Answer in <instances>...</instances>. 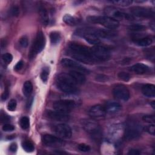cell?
Instances as JSON below:
<instances>
[{"label":"cell","mask_w":155,"mask_h":155,"mask_svg":"<svg viewBox=\"0 0 155 155\" xmlns=\"http://www.w3.org/2000/svg\"><path fill=\"white\" fill-rule=\"evenodd\" d=\"M68 51L71 56L76 60L85 64H93L95 62L91 48L78 43H71L68 45Z\"/></svg>","instance_id":"6da1fadb"},{"label":"cell","mask_w":155,"mask_h":155,"mask_svg":"<svg viewBox=\"0 0 155 155\" xmlns=\"http://www.w3.org/2000/svg\"><path fill=\"white\" fill-rule=\"evenodd\" d=\"M76 84L68 74L61 73L56 78L58 88L67 94H76L78 92Z\"/></svg>","instance_id":"7a4b0ae2"},{"label":"cell","mask_w":155,"mask_h":155,"mask_svg":"<svg viewBox=\"0 0 155 155\" xmlns=\"http://www.w3.org/2000/svg\"><path fill=\"white\" fill-rule=\"evenodd\" d=\"M87 20L90 22L100 24L110 30L116 28L119 25V22L118 21L107 16H88L87 18Z\"/></svg>","instance_id":"3957f363"},{"label":"cell","mask_w":155,"mask_h":155,"mask_svg":"<svg viewBox=\"0 0 155 155\" xmlns=\"http://www.w3.org/2000/svg\"><path fill=\"white\" fill-rule=\"evenodd\" d=\"M82 125L84 129L95 140H98L101 137L102 132L101 127L95 120L92 119L83 120Z\"/></svg>","instance_id":"277c9868"},{"label":"cell","mask_w":155,"mask_h":155,"mask_svg":"<svg viewBox=\"0 0 155 155\" xmlns=\"http://www.w3.org/2000/svg\"><path fill=\"white\" fill-rule=\"evenodd\" d=\"M45 45V38L44 33L39 31L36 36L34 42L31 48L30 52V58L31 59L35 58L36 54L39 53L42 51Z\"/></svg>","instance_id":"5b68a950"},{"label":"cell","mask_w":155,"mask_h":155,"mask_svg":"<svg viewBox=\"0 0 155 155\" xmlns=\"http://www.w3.org/2000/svg\"><path fill=\"white\" fill-rule=\"evenodd\" d=\"M91 53L95 61H105L108 60L110 57V50L101 45H95L91 48Z\"/></svg>","instance_id":"8992f818"},{"label":"cell","mask_w":155,"mask_h":155,"mask_svg":"<svg viewBox=\"0 0 155 155\" xmlns=\"http://www.w3.org/2000/svg\"><path fill=\"white\" fill-rule=\"evenodd\" d=\"M53 106L55 110L68 114L76 107V103L71 99H62L56 101Z\"/></svg>","instance_id":"52a82bcc"},{"label":"cell","mask_w":155,"mask_h":155,"mask_svg":"<svg viewBox=\"0 0 155 155\" xmlns=\"http://www.w3.org/2000/svg\"><path fill=\"white\" fill-rule=\"evenodd\" d=\"M105 13L106 16H109L113 19L117 21V19H125L127 20H132L134 19L133 16L129 15L121 10L113 7H107L105 9Z\"/></svg>","instance_id":"ba28073f"},{"label":"cell","mask_w":155,"mask_h":155,"mask_svg":"<svg viewBox=\"0 0 155 155\" xmlns=\"http://www.w3.org/2000/svg\"><path fill=\"white\" fill-rule=\"evenodd\" d=\"M140 134V125L136 122H130L126 126L124 136L127 140H133L137 138Z\"/></svg>","instance_id":"9c48e42d"},{"label":"cell","mask_w":155,"mask_h":155,"mask_svg":"<svg viewBox=\"0 0 155 155\" xmlns=\"http://www.w3.org/2000/svg\"><path fill=\"white\" fill-rule=\"evenodd\" d=\"M42 142L45 146L50 147H59L64 145V142L61 138L49 134L42 136Z\"/></svg>","instance_id":"30bf717a"},{"label":"cell","mask_w":155,"mask_h":155,"mask_svg":"<svg viewBox=\"0 0 155 155\" xmlns=\"http://www.w3.org/2000/svg\"><path fill=\"white\" fill-rule=\"evenodd\" d=\"M130 11L133 15L140 18H150L154 15V11L151 8L141 6L133 7L130 8Z\"/></svg>","instance_id":"8fae6325"},{"label":"cell","mask_w":155,"mask_h":155,"mask_svg":"<svg viewBox=\"0 0 155 155\" xmlns=\"http://www.w3.org/2000/svg\"><path fill=\"white\" fill-rule=\"evenodd\" d=\"M113 94L115 98L124 101H128L130 96L128 89L122 84L115 86L113 90Z\"/></svg>","instance_id":"7c38bea8"},{"label":"cell","mask_w":155,"mask_h":155,"mask_svg":"<svg viewBox=\"0 0 155 155\" xmlns=\"http://www.w3.org/2000/svg\"><path fill=\"white\" fill-rule=\"evenodd\" d=\"M61 64L63 66L70 68L73 71H77L82 72V73H88L89 72L88 70L85 68L81 64H79L78 62L68 58H64L61 60Z\"/></svg>","instance_id":"4fadbf2b"},{"label":"cell","mask_w":155,"mask_h":155,"mask_svg":"<svg viewBox=\"0 0 155 155\" xmlns=\"http://www.w3.org/2000/svg\"><path fill=\"white\" fill-rule=\"evenodd\" d=\"M54 131L58 136L65 139H69L72 135L71 128L68 125L64 123L55 125L54 127Z\"/></svg>","instance_id":"5bb4252c"},{"label":"cell","mask_w":155,"mask_h":155,"mask_svg":"<svg viewBox=\"0 0 155 155\" xmlns=\"http://www.w3.org/2000/svg\"><path fill=\"white\" fill-rule=\"evenodd\" d=\"M107 113L105 108L101 105H95L92 106L89 111L88 114L92 117L99 118L104 117Z\"/></svg>","instance_id":"9a60e30c"},{"label":"cell","mask_w":155,"mask_h":155,"mask_svg":"<svg viewBox=\"0 0 155 155\" xmlns=\"http://www.w3.org/2000/svg\"><path fill=\"white\" fill-rule=\"evenodd\" d=\"M47 116L49 118L55 120L56 121L60 122H65L69 119V116L68 114L64 113L54 110V111H47Z\"/></svg>","instance_id":"2e32d148"},{"label":"cell","mask_w":155,"mask_h":155,"mask_svg":"<svg viewBox=\"0 0 155 155\" xmlns=\"http://www.w3.org/2000/svg\"><path fill=\"white\" fill-rule=\"evenodd\" d=\"M130 70L138 74H142L150 71V67L142 63H137L130 67Z\"/></svg>","instance_id":"e0dca14e"},{"label":"cell","mask_w":155,"mask_h":155,"mask_svg":"<svg viewBox=\"0 0 155 155\" xmlns=\"http://www.w3.org/2000/svg\"><path fill=\"white\" fill-rule=\"evenodd\" d=\"M68 74L77 84H82L85 82V76L82 72L71 70Z\"/></svg>","instance_id":"ac0fdd59"},{"label":"cell","mask_w":155,"mask_h":155,"mask_svg":"<svg viewBox=\"0 0 155 155\" xmlns=\"http://www.w3.org/2000/svg\"><path fill=\"white\" fill-rule=\"evenodd\" d=\"M142 94L148 97H154L155 96V86L153 84H147L142 87Z\"/></svg>","instance_id":"d6986e66"},{"label":"cell","mask_w":155,"mask_h":155,"mask_svg":"<svg viewBox=\"0 0 155 155\" xmlns=\"http://www.w3.org/2000/svg\"><path fill=\"white\" fill-rule=\"evenodd\" d=\"M107 113H109L111 114L118 113L122 109V105L116 102H109L107 104L105 107Z\"/></svg>","instance_id":"ffe728a7"},{"label":"cell","mask_w":155,"mask_h":155,"mask_svg":"<svg viewBox=\"0 0 155 155\" xmlns=\"http://www.w3.org/2000/svg\"><path fill=\"white\" fill-rule=\"evenodd\" d=\"M134 43L140 47H147L150 45L153 42V39L150 37H143L140 38H136L134 41Z\"/></svg>","instance_id":"44dd1931"},{"label":"cell","mask_w":155,"mask_h":155,"mask_svg":"<svg viewBox=\"0 0 155 155\" xmlns=\"http://www.w3.org/2000/svg\"><path fill=\"white\" fill-rule=\"evenodd\" d=\"M39 15H40L41 20L42 24L45 25L48 24L49 21H50L49 15H48V13L45 8L42 7L39 8Z\"/></svg>","instance_id":"7402d4cb"},{"label":"cell","mask_w":155,"mask_h":155,"mask_svg":"<svg viewBox=\"0 0 155 155\" xmlns=\"http://www.w3.org/2000/svg\"><path fill=\"white\" fill-rule=\"evenodd\" d=\"M33 91V85L30 81L24 82L22 87V93L25 97H29Z\"/></svg>","instance_id":"603a6c76"},{"label":"cell","mask_w":155,"mask_h":155,"mask_svg":"<svg viewBox=\"0 0 155 155\" xmlns=\"http://www.w3.org/2000/svg\"><path fill=\"white\" fill-rule=\"evenodd\" d=\"M64 22L69 25H74L77 23L76 19L70 15L66 14L63 17Z\"/></svg>","instance_id":"cb8c5ba5"},{"label":"cell","mask_w":155,"mask_h":155,"mask_svg":"<svg viewBox=\"0 0 155 155\" xmlns=\"http://www.w3.org/2000/svg\"><path fill=\"white\" fill-rule=\"evenodd\" d=\"M50 39L51 44H56L61 40V35L58 31H53L50 35Z\"/></svg>","instance_id":"d4e9b609"},{"label":"cell","mask_w":155,"mask_h":155,"mask_svg":"<svg viewBox=\"0 0 155 155\" xmlns=\"http://www.w3.org/2000/svg\"><path fill=\"white\" fill-rule=\"evenodd\" d=\"M22 147L27 152H32L35 149L33 144L29 140L24 141L22 143Z\"/></svg>","instance_id":"484cf974"},{"label":"cell","mask_w":155,"mask_h":155,"mask_svg":"<svg viewBox=\"0 0 155 155\" xmlns=\"http://www.w3.org/2000/svg\"><path fill=\"white\" fill-rule=\"evenodd\" d=\"M19 124L23 130H27L29 128L30 126V120L28 117L26 116L22 117L19 120Z\"/></svg>","instance_id":"4316f807"},{"label":"cell","mask_w":155,"mask_h":155,"mask_svg":"<svg viewBox=\"0 0 155 155\" xmlns=\"http://www.w3.org/2000/svg\"><path fill=\"white\" fill-rule=\"evenodd\" d=\"M128 28L131 30V31H142L144 30L146 27L145 26L142 25V24H132L131 25L129 26Z\"/></svg>","instance_id":"83f0119b"},{"label":"cell","mask_w":155,"mask_h":155,"mask_svg":"<svg viewBox=\"0 0 155 155\" xmlns=\"http://www.w3.org/2000/svg\"><path fill=\"white\" fill-rule=\"evenodd\" d=\"M111 2L122 7H125L130 5L133 2V1L131 0H115L111 1Z\"/></svg>","instance_id":"f1b7e54d"},{"label":"cell","mask_w":155,"mask_h":155,"mask_svg":"<svg viewBox=\"0 0 155 155\" xmlns=\"http://www.w3.org/2000/svg\"><path fill=\"white\" fill-rule=\"evenodd\" d=\"M48 75H49V68L48 67L43 68L41 73V78L44 82H46L47 81Z\"/></svg>","instance_id":"f546056e"},{"label":"cell","mask_w":155,"mask_h":155,"mask_svg":"<svg viewBox=\"0 0 155 155\" xmlns=\"http://www.w3.org/2000/svg\"><path fill=\"white\" fill-rule=\"evenodd\" d=\"M117 76L120 80H122V81H125V82L128 81L130 79V74L128 73H126V72H124V71L119 72L117 74Z\"/></svg>","instance_id":"4dcf8cb0"},{"label":"cell","mask_w":155,"mask_h":155,"mask_svg":"<svg viewBox=\"0 0 155 155\" xmlns=\"http://www.w3.org/2000/svg\"><path fill=\"white\" fill-rule=\"evenodd\" d=\"M16 105H17V103L16 100L15 99H11L7 104V109L8 111H13L16 110Z\"/></svg>","instance_id":"1f68e13d"},{"label":"cell","mask_w":155,"mask_h":155,"mask_svg":"<svg viewBox=\"0 0 155 155\" xmlns=\"http://www.w3.org/2000/svg\"><path fill=\"white\" fill-rule=\"evenodd\" d=\"M143 130L147 132L148 133H149L150 134H151L153 136L154 135L155 133V127H154V124H151L150 125H147V126H145L143 128Z\"/></svg>","instance_id":"d6a6232c"},{"label":"cell","mask_w":155,"mask_h":155,"mask_svg":"<svg viewBox=\"0 0 155 155\" xmlns=\"http://www.w3.org/2000/svg\"><path fill=\"white\" fill-rule=\"evenodd\" d=\"M2 60L5 62L9 64L12 62V61L13 59V56L12 54L9 53H6L2 55Z\"/></svg>","instance_id":"836d02e7"},{"label":"cell","mask_w":155,"mask_h":155,"mask_svg":"<svg viewBox=\"0 0 155 155\" xmlns=\"http://www.w3.org/2000/svg\"><path fill=\"white\" fill-rule=\"evenodd\" d=\"M142 119L143 121L147 122V123H150V124H154V117L153 115H145L144 116H143Z\"/></svg>","instance_id":"e575fe53"},{"label":"cell","mask_w":155,"mask_h":155,"mask_svg":"<svg viewBox=\"0 0 155 155\" xmlns=\"http://www.w3.org/2000/svg\"><path fill=\"white\" fill-rule=\"evenodd\" d=\"M78 149L82 152H87L90 150V147L89 145L85 143H81L78 145Z\"/></svg>","instance_id":"d590c367"},{"label":"cell","mask_w":155,"mask_h":155,"mask_svg":"<svg viewBox=\"0 0 155 155\" xmlns=\"http://www.w3.org/2000/svg\"><path fill=\"white\" fill-rule=\"evenodd\" d=\"M19 44L21 47H22L24 48L27 47L28 44V41L27 38L26 36H23V37L19 39Z\"/></svg>","instance_id":"8d00e7d4"},{"label":"cell","mask_w":155,"mask_h":155,"mask_svg":"<svg viewBox=\"0 0 155 155\" xmlns=\"http://www.w3.org/2000/svg\"><path fill=\"white\" fill-rule=\"evenodd\" d=\"M19 8L18 6H13L10 9V13L13 16H17L19 14Z\"/></svg>","instance_id":"74e56055"},{"label":"cell","mask_w":155,"mask_h":155,"mask_svg":"<svg viewBox=\"0 0 155 155\" xmlns=\"http://www.w3.org/2000/svg\"><path fill=\"white\" fill-rule=\"evenodd\" d=\"M2 130L4 131H13L15 130V127L13 125H11V124H5L3 126H2Z\"/></svg>","instance_id":"f35d334b"},{"label":"cell","mask_w":155,"mask_h":155,"mask_svg":"<svg viewBox=\"0 0 155 155\" xmlns=\"http://www.w3.org/2000/svg\"><path fill=\"white\" fill-rule=\"evenodd\" d=\"M23 65H24V63H23V61H19L16 64V65L15 66V70L16 71H19L23 67Z\"/></svg>","instance_id":"ab89813d"},{"label":"cell","mask_w":155,"mask_h":155,"mask_svg":"<svg viewBox=\"0 0 155 155\" xmlns=\"http://www.w3.org/2000/svg\"><path fill=\"white\" fill-rule=\"evenodd\" d=\"M140 152L136 149H131L129 150L128 154H130V155H138L140 154Z\"/></svg>","instance_id":"60d3db41"},{"label":"cell","mask_w":155,"mask_h":155,"mask_svg":"<svg viewBox=\"0 0 155 155\" xmlns=\"http://www.w3.org/2000/svg\"><path fill=\"white\" fill-rule=\"evenodd\" d=\"M17 148H18V146L16 143H11L9 147V150L12 152H15L17 150Z\"/></svg>","instance_id":"b9f144b4"},{"label":"cell","mask_w":155,"mask_h":155,"mask_svg":"<svg viewBox=\"0 0 155 155\" xmlns=\"http://www.w3.org/2000/svg\"><path fill=\"white\" fill-rule=\"evenodd\" d=\"M8 120H9V117H8V116H6L5 114L1 113V120L2 122H8Z\"/></svg>","instance_id":"7bdbcfd3"},{"label":"cell","mask_w":155,"mask_h":155,"mask_svg":"<svg viewBox=\"0 0 155 155\" xmlns=\"http://www.w3.org/2000/svg\"><path fill=\"white\" fill-rule=\"evenodd\" d=\"M8 97V92L7 90H5L1 95V99L2 101H5L7 99Z\"/></svg>","instance_id":"ee69618b"},{"label":"cell","mask_w":155,"mask_h":155,"mask_svg":"<svg viewBox=\"0 0 155 155\" xmlns=\"http://www.w3.org/2000/svg\"><path fill=\"white\" fill-rule=\"evenodd\" d=\"M151 106H152L153 108H155V102H154V101H152V102H151Z\"/></svg>","instance_id":"f6af8a7d"}]
</instances>
